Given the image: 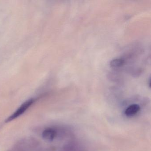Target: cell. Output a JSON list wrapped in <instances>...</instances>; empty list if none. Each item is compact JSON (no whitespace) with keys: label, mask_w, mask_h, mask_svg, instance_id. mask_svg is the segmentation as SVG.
Masks as SVG:
<instances>
[{"label":"cell","mask_w":151,"mask_h":151,"mask_svg":"<svg viewBox=\"0 0 151 151\" xmlns=\"http://www.w3.org/2000/svg\"><path fill=\"white\" fill-rule=\"evenodd\" d=\"M39 146L38 141L33 138H25L17 141L7 151H35Z\"/></svg>","instance_id":"cell-1"},{"label":"cell","mask_w":151,"mask_h":151,"mask_svg":"<svg viewBox=\"0 0 151 151\" xmlns=\"http://www.w3.org/2000/svg\"><path fill=\"white\" fill-rule=\"evenodd\" d=\"M35 101L34 99H31L24 102L12 114L6 118V122L8 123L12 122L13 120L17 119V117L23 114L31 106Z\"/></svg>","instance_id":"cell-2"},{"label":"cell","mask_w":151,"mask_h":151,"mask_svg":"<svg viewBox=\"0 0 151 151\" xmlns=\"http://www.w3.org/2000/svg\"><path fill=\"white\" fill-rule=\"evenodd\" d=\"M57 135V131L51 127L45 129L42 133V137L43 139L47 141H53Z\"/></svg>","instance_id":"cell-3"},{"label":"cell","mask_w":151,"mask_h":151,"mask_svg":"<svg viewBox=\"0 0 151 151\" xmlns=\"http://www.w3.org/2000/svg\"><path fill=\"white\" fill-rule=\"evenodd\" d=\"M140 110V107L137 104H132L128 106L124 111V114L127 116H132L137 114Z\"/></svg>","instance_id":"cell-4"},{"label":"cell","mask_w":151,"mask_h":151,"mask_svg":"<svg viewBox=\"0 0 151 151\" xmlns=\"http://www.w3.org/2000/svg\"><path fill=\"white\" fill-rule=\"evenodd\" d=\"M125 63V61L122 59H115L111 60L110 65L112 68H118L123 66Z\"/></svg>","instance_id":"cell-5"}]
</instances>
